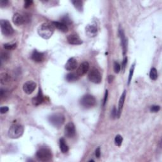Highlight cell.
I'll use <instances>...</instances> for the list:
<instances>
[{"mask_svg":"<svg viewBox=\"0 0 162 162\" xmlns=\"http://www.w3.org/2000/svg\"><path fill=\"white\" fill-rule=\"evenodd\" d=\"M54 32V27L52 24L43 23L38 29V34L44 39H48L52 36Z\"/></svg>","mask_w":162,"mask_h":162,"instance_id":"cell-1","label":"cell"},{"mask_svg":"<svg viewBox=\"0 0 162 162\" xmlns=\"http://www.w3.org/2000/svg\"><path fill=\"white\" fill-rule=\"evenodd\" d=\"M24 127L19 124H15L13 125L9 129L8 134L11 139H15L20 137L24 134Z\"/></svg>","mask_w":162,"mask_h":162,"instance_id":"cell-2","label":"cell"},{"mask_svg":"<svg viewBox=\"0 0 162 162\" xmlns=\"http://www.w3.org/2000/svg\"><path fill=\"white\" fill-rule=\"evenodd\" d=\"M36 156L39 161H48L52 158L53 155L52 151H51L48 147H41L40 149L37 151Z\"/></svg>","mask_w":162,"mask_h":162,"instance_id":"cell-3","label":"cell"},{"mask_svg":"<svg viewBox=\"0 0 162 162\" xmlns=\"http://www.w3.org/2000/svg\"><path fill=\"white\" fill-rule=\"evenodd\" d=\"M48 120L52 126L55 127L59 128L64 123L65 118V116L63 114L57 113L49 116L48 118Z\"/></svg>","mask_w":162,"mask_h":162,"instance_id":"cell-4","label":"cell"},{"mask_svg":"<svg viewBox=\"0 0 162 162\" xmlns=\"http://www.w3.org/2000/svg\"><path fill=\"white\" fill-rule=\"evenodd\" d=\"M81 105L84 108H91L96 105V100L94 96L91 94H86L82 97L81 100Z\"/></svg>","mask_w":162,"mask_h":162,"instance_id":"cell-5","label":"cell"},{"mask_svg":"<svg viewBox=\"0 0 162 162\" xmlns=\"http://www.w3.org/2000/svg\"><path fill=\"white\" fill-rule=\"evenodd\" d=\"M0 27L2 34L7 37L11 36L14 32L11 24L7 20H1L0 21Z\"/></svg>","mask_w":162,"mask_h":162,"instance_id":"cell-6","label":"cell"},{"mask_svg":"<svg viewBox=\"0 0 162 162\" xmlns=\"http://www.w3.org/2000/svg\"><path fill=\"white\" fill-rule=\"evenodd\" d=\"M89 79L94 84H100L102 80V77L98 69L92 68L88 75Z\"/></svg>","mask_w":162,"mask_h":162,"instance_id":"cell-7","label":"cell"},{"mask_svg":"<svg viewBox=\"0 0 162 162\" xmlns=\"http://www.w3.org/2000/svg\"><path fill=\"white\" fill-rule=\"evenodd\" d=\"M76 133L75 126L73 123H68L65 127V135L68 138H73L76 136Z\"/></svg>","mask_w":162,"mask_h":162,"instance_id":"cell-8","label":"cell"},{"mask_svg":"<svg viewBox=\"0 0 162 162\" xmlns=\"http://www.w3.org/2000/svg\"><path fill=\"white\" fill-rule=\"evenodd\" d=\"M86 34L89 38H94L98 34V28L95 24L87 25L86 27Z\"/></svg>","mask_w":162,"mask_h":162,"instance_id":"cell-9","label":"cell"},{"mask_svg":"<svg viewBox=\"0 0 162 162\" xmlns=\"http://www.w3.org/2000/svg\"><path fill=\"white\" fill-rule=\"evenodd\" d=\"M36 83L33 81H28L23 86V90L27 94H31L36 88Z\"/></svg>","mask_w":162,"mask_h":162,"instance_id":"cell-10","label":"cell"},{"mask_svg":"<svg viewBox=\"0 0 162 162\" xmlns=\"http://www.w3.org/2000/svg\"><path fill=\"white\" fill-rule=\"evenodd\" d=\"M12 20H13V24H14L15 25L20 26L25 24L26 21L27 20V19L25 17L20 14V13H15V14H14V15H13Z\"/></svg>","mask_w":162,"mask_h":162,"instance_id":"cell-11","label":"cell"},{"mask_svg":"<svg viewBox=\"0 0 162 162\" xmlns=\"http://www.w3.org/2000/svg\"><path fill=\"white\" fill-rule=\"evenodd\" d=\"M119 36L120 38V40H121V44H122V47L123 49V55H125L127 52V41L126 38V36H125L124 32L121 27H120L119 28Z\"/></svg>","mask_w":162,"mask_h":162,"instance_id":"cell-12","label":"cell"},{"mask_svg":"<svg viewBox=\"0 0 162 162\" xmlns=\"http://www.w3.org/2000/svg\"><path fill=\"white\" fill-rule=\"evenodd\" d=\"M89 63L87 62H84L80 65V66L78 67L76 73H77V75L78 76L81 77L82 76H84V74H86L87 72V71L89 70Z\"/></svg>","mask_w":162,"mask_h":162,"instance_id":"cell-13","label":"cell"},{"mask_svg":"<svg viewBox=\"0 0 162 162\" xmlns=\"http://www.w3.org/2000/svg\"><path fill=\"white\" fill-rule=\"evenodd\" d=\"M67 41L69 44L72 45H80L82 43L81 38L77 34H70L67 37Z\"/></svg>","mask_w":162,"mask_h":162,"instance_id":"cell-14","label":"cell"},{"mask_svg":"<svg viewBox=\"0 0 162 162\" xmlns=\"http://www.w3.org/2000/svg\"><path fill=\"white\" fill-rule=\"evenodd\" d=\"M77 67V62L76 59L74 58H71L69 59L67 62L66 63L65 65V68L68 71H72L75 70Z\"/></svg>","mask_w":162,"mask_h":162,"instance_id":"cell-15","label":"cell"},{"mask_svg":"<svg viewBox=\"0 0 162 162\" xmlns=\"http://www.w3.org/2000/svg\"><path fill=\"white\" fill-rule=\"evenodd\" d=\"M32 60L35 62H42L44 59V55L43 53L38 52V51L34 50L31 55Z\"/></svg>","mask_w":162,"mask_h":162,"instance_id":"cell-16","label":"cell"},{"mask_svg":"<svg viewBox=\"0 0 162 162\" xmlns=\"http://www.w3.org/2000/svg\"><path fill=\"white\" fill-rule=\"evenodd\" d=\"M43 101H44V97H43V92L41 89H39L38 95H37V96L34 97V98H32V104H33L34 106H38L42 103L43 102Z\"/></svg>","mask_w":162,"mask_h":162,"instance_id":"cell-17","label":"cell"},{"mask_svg":"<svg viewBox=\"0 0 162 162\" xmlns=\"http://www.w3.org/2000/svg\"><path fill=\"white\" fill-rule=\"evenodd\" d=\"M126 91H124L123 92L122 94L120 96V98L119 100V103H118V115L117 117L118 118L120 117V113L122 112V110L123 108V106L124 105L125 102V100H126Z\"/></svg>","mask_w":162,"mask_h":162,"instance_id":"cell-18","label":"cell"},{"mask_svg":"<svg viewBox=\"0 0 162 162\" xmlns=\"http://www.w3.org/2000/svg\"><path fill=\"white\" fill-rule=\"evenodd\" d=\"M52 24L54 27L60 31H62L63 32H67L68 31V27L67 25L63 24V22H53Z\"/></svg>","mask_w":162,"mask_h":162,"instance_id":"cell-19","label":"cell"},{"mask_svg":"<svg viewBox=\"0 0 162 162\" xmlns=\"http://www.w3.org/2000/svg\"><path fill=\"white\" fill-rule=\"evenodd\" d=\"M11 77L7 72H3L0 74V81L3 85H5L10 82Z\"/></svg>","mask_w":162,"mask_h":162,"instance_id":"cell-20","label":"cell"},{"mask_svg":"<svg viewBox=\"0 0 162 162\" xmlns=\"http://www.w3.org/2000/svg\"><path fill=\"white\" fill-rule=\"evenodd\" d=\"M60 148L63 153H66L68 151V146L66 144L65 140L64 138H61L60 139Z\"/></svg>","mask_w":162,"mask_h":162,"instance_id":"cell-21","label":"cell"},{"mask_svg":"<svg viewBox=\"0 0 162 162\" xmlns=\"http://www.w3.org/2000/svg\"><path fill=\"white\" fill-rule=\"evenodd\" d=\"M79 76L77 75V73H68L67 75L66 76V80L68 82H76L77 80H78V78H79Z\"/></svg>","mask_w":162,"mask_h":162,"instance_id":"cell-22","label":"cell"},{"mask_svg":"<svg viewBox=\"0 0 162 162\" xmlns=\"http://www.w3.org/2000/svg\"><path fill=\"white\" fill-rule=\"evenodd\" d=\"M150 78L153 81H155L158 78V72H157L156 69L155 68H152L150 72Z\"/></svg>","mask_w":162,"mask_h":162,"instance_id":"cell-23","label":"cell"},{"mask_svg":"<svg viewBox=\"0 0 162 162\" xmlns=\"http://www.w3.org/2000/svg\"><path fill=\"white\" fill-rule=\"evenodd\" d=\"M72 3L78 11L81 12L83 10V3L82 1H72Z\"/></svg>","mask_w":162,"mask_h":162,"instance_id":"cell-24","label":"cell"},{"mask_svg":"<svg viewBox=\"0 0 162 162\" xmlns=\"http://www.w3.org/2000/svg\"><path fill=\"white\" fill-rule=\"evenodd\" d=\"M123 141V138L120 135H117L115 138V144L116 146L120 147L122 145Z\"/></svg>","mask_w":162,"mask_h":162,"instance_id":"cell-25","label":"cell"},{"mask_svg":"<svg viewBox=\"0 0 162 162\" xmlns=\"http://www.w3.org/2000/svg\"><path fill=\"white\" fill-rule=\"evenodd\" d=\"M134 68H135V63L132 65V67H131L130 72H129V78H128V85L130 84L131 81L132 80V76H133V73H134Z\"/></svg>","mask_w":162,"mask_h":162,"instance_id":"cell-26","label":"cell"},{"mask_svg":"<svg viewBox=\"0 0 162 162\" xmlns=\"http://www.w3.org/2000/svg\"><path fill=\"white\" fill-rule=\"evenodd\" d=\"M17 47L16 44H4V48L7 50H12Z\"/></svg>","mask_w":162,"mask_h":162,"instance_id":"cell-27","label":"cell"},{"mask_svg":"<svg viewBox=\"0 0 162 162\" xmlns=\"http://www.w3.org/2000/svg\"><path fill=\"white\" fill-rule=\"evenodd\" d=\"M113 69H114V72L116 73H118L120 71V69H121V67H120V64L117 62H115L114 63V65H113Z\"/></svg>","mask_w":162,"mask_h":162,"instance_id":"cell-28","label":"cell"},{"mask_svg":"<svg viewBox=\"0 0 162 162\" xmlns=\"http://www.w3.org/2000/svg\"><path fill=\"white\" fill-rule=\"evenodd\" d=\"M160 110V106L159 105H153L150 108V112L153 113H156Z\"/></svg>","mask_w":162,"mask_h":162,"instance_id":"cell-29","label":"cell"},{"mask_svg":"<svg viewBox=\"0 0 162 162\" xmlns=\"http://www.w3.org/2000/svg\"><path fill=\"white\" fill-rule=\"evenodd\" d=\"M9 57H10V54L7 52H2L1 54V60H7Z\"/></svg>","mask_w":162,"mask_h":162,"instance_id":"cell-30","label":"cell"},{"mask_svg":"<svg viewBox=\"0 0 162 162\" xmlns=\"http://www.w3.org/2000/svg\"><path fill=\"white\" fill-rule=\"evenodd\" d=\"M8 110L9 108L7 106H3V107H1V108H0V113L1 114H4L5 113H7L8 112Z\"/></svg>","mask_w":162,"mask_h":162,"instance_id":"cell-31","label":"cell"},{"mask_svg":"<svg viewBox=\"0 0 162 162\" xmlns=\"http://www.w3.org/2000/svg\"><path fill=\"white\" fill-rule=\"evenodd\" d=\"M33 3L32 1H30V0H26L24 1V7L25 8H28L31 6V4Z\"/></svg>","mask_w":162,"mask_h":162,"instance_id":"cell-32","label":"cell"},{"mask_svg":"<svg viewBox=\"0 0 162 162\" xmlns=\"http://www.w3.org/2000/svg\"><path fill=\"white\" fill-rule=\"evenodd\" d=\"M8 1H7V0H2V1H0V7H1V8H3V7H5L8 5Z\"/></svg>","mask_w":162,"mask_h":162,"instance_id":"cell-33","label":"cell"},{"mask_svg":"<svg viewBox=\"0 0 162 162\" xmlns=\"http://www.w3.org/2000/svg\"><path fill=\"white\" fill-rule=\"evenodd\" d=\"M117 115H118V112L117 111V109L115 108V107H113V110L112 112V116L113 118H116L117 117Z\"/></svg>","mask_w":162,"mask_h":162,"instance_id":"cell-34","label":"cell"},{"mask_svg":"<svg viewBox=\"0 0 162 162\" xmlns=\"http://www.w3.org/2000/svg\"><path fill=\"white\" fill-rule=\"evenodd\" d=\"M127 62V58L126 57L123 59V61L122 65V70H123V71L125 70V68H126Z\"/></svg>","mask_w":162,"mask_h":162,"instance_id":"cell-35","label":"cell"},{"mask_svg":"<svg viewBox=\"0 0 162 162\" xmlns=\"http://www.w3.org/2000/svg\"><path fill=\"white\" fill-rule=\"evenodd\" d=\"M95 155L97 157V158H100V156L101 155V151H100V147H98L95 151Z\"/></svg>","mask_w":162,"mask_h":162,"instance_id":"cell-36","label":"cell"},{"mask_svg":"<svg viewBox=\"0 0 162 162\" xmlns=\"http://www.w3.org/2000/svg\"><path fill=\"white\" fill-rule=\"evenodd\" d=\"M107 98H108V91L106 90L105 92V98H104V102H103V105L105 106L106 101H107Z\"/></svg>","mask_w":162,"mask_h":162,"instance_id":"cell-37","label":"cell"},{"mask_svg":"<svg viewBox=\"0 0 162 162\" xmlns=\"http://www.w3.org/2000/svg\"><path fill=\"white\" fill-rule=\"evenodd\" d=\"M113 79H114V77H113V76H109V77H108V82H109V83L112 82L113 81Z\"/></svg>","mask_w":162,"mask_h":162,"instance_id":"cell-38","label":"cell"}]
</instances>
